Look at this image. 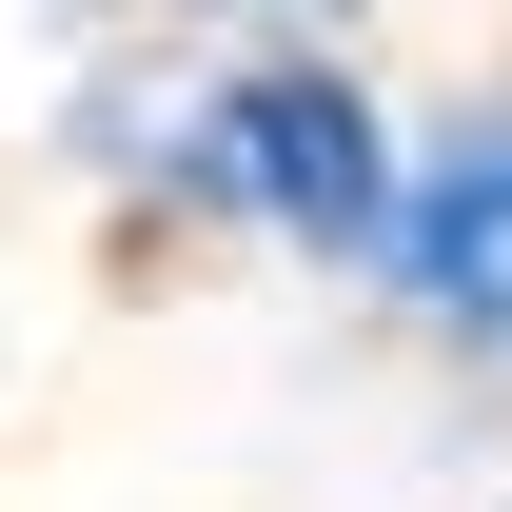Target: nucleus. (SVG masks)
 Wrapping results in <instances>:
<instances>
[{
  "mask_svg": "<svg viewBox=\"0 0 512 512\" xmlns=\"http://www.w3.org/2000/svg\"><path fill=\"white\" fill-rule=\"evenodd\" d=\"M178 178L217 217H256V237H296V256H375L394 237V119L335 60H237L178 119Z\"/></svg>",
  "mask_w": 512,
  "mask_h": 512,
  "instance_id": "f257e3e1",
  "label": "nucleus"
},
{
  "mask_svg": "<svg viewBox=\"0 0 512 512\" xmlns=\"http://www.w3.org/2000/svg\"><path fill=\"white\" fill-rule=\"evenodd\" d=\"M394 296H414V316L434 335H493L512 355V138H453L434 178H394Z\"/></svg>",
  "mask_w": 512,
  "mask_h": 512,
  "instance_id": "f03ea898",
  "label": "nucleus"
}]
</instances>
